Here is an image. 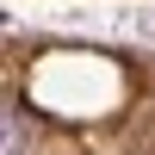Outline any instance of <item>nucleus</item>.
<instances>
[{
  "label": "nucleus",
  "mask_w": 155,
  "mask_h": 155,
  "mask_svg": "<svg viewBox=\"0 0 155 155\" xmlns=\"http://www.w3.org/2000/svg\"><path fill=\"white\" fill-rule=\"evenodd\" d=\"M0 155H25V130L12 112H0Z\"/></svg>",
  "instance_id": "1"
}]
</instances>
